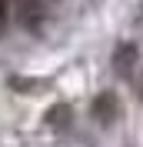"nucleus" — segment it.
<instances>
[{
	"mask_svg": "<svg viewBox=\"0 0 143 147\" xmlns=\"http://www.w3.org/2000/svg\"><path fill=\"white\" fill-rule=\"evenodd\" d=\"M113 94H103V97H97V117H103V120H110L113 117Z\"/></svg>",
	"mask_w": 143,
	"mask_h": 147,
	"instance_id": "obj_1",
	"label": "nucleus"
},
{
	"mask_svg": "<svg viewBox=\"0 0 143 147\" xmlns=\"http://www.w3.org/2000/svg\"><path fill=\"white\" fill-rule=\"evenodd\" d=\"M136 60V54H133V47H120V54H116V70H123V64L130 67Z\"/></svg>",
	"mask_w": 143,
	"mask_h": 147,
	"instance_id": "obj_2",
	"label": "nucleus"
},
{
	"mask_svg": "<svg viewBox=\"0 0 143 147\" xmlns=\"http://www.w3.org/2000/svg\"><path fill=\"white\" fill-rule=\"evenodd\" d=\"M140 97H143V74H140Z\"/></svg>",
	"mask_w": 143,
	"mask_h": 147,
	"instance_id": "obj_3",
	"label": "nucleus"
}]
</instances>
